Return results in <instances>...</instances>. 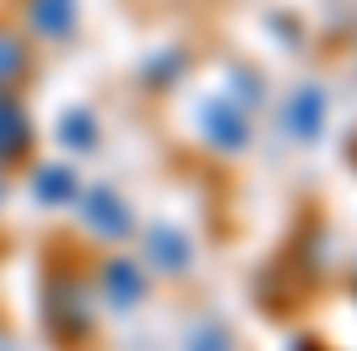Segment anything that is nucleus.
I'll return each mask as SVG.
<instances>
[{"label": "nucleus", "mask_w": 357, "mask_h": 351, "mask_svg": "<svg viewBox=\"0 0 357 351\" xmlns=\"http://www.w3.org/2000/svg\"><path fill=\"white\" fill-rule=\"evenodd\" d=\"M33 22H38V33L60 38V33H70V22H76V0H38V6H33Z\"/></svg>", "instance_id": "f257e3e1"}, {"label": "nucleus", "mask_w": 357, "mask_h": 351, "mask_svg": "<svg viewBox=\"0 0 357 351\" xmlns=\"http://www.w3.org/2000/svg\"><path fill=\"white\" fill-rule=\"evenodd\" d=\"M22 70H27V54H22V44L0 38V87H6V81H17Z\"/></svg>", "instance_id": "f03ea898"}, {"label": "nucleus", "mask_w": 357, "mask_h": 351, "mask_svg": "<svg viewBox=\"0 0 357 351\" xmlns=\"http://www.w3.org/2000/svg\"><path fill=\"white\" fill-rule=\"evenodd\" d=\"M109 286L119 303H130L135 292H141V276H130V265H109Z\"/></svg>", "instance_id": "7ed1b4c3"}, {"label": "nucleus", "mask_w": 357, "mask_h": 351, "mask_svg": "<svg viewBox=\"0 0 357 351\" xmlns=\"http://www.w3.org/2000/svg\"><path fill=\"white\" fill-rule=\"evenodd\" d=\"M292 114H298V125L309 119V135H314V125H319V92H314V98L303 92V98H298V109H292Z\"/></svg>", "instance_id": "20e7f679"}, {"label": "nucleus", "mask_w": 357, "mask_h": 351, "mask_svg": "<svg viewBox=\"0 0 357 351\" xmlns=\"http://www.w3.org/2000/svg\"><path fill=\"white\" fill-rule=\"evenodd\" d=\"M38 189H44V195H54V200H60V195H66V173H60V168H54V178H44V184H38Z\"/></svg>", "instance_id": "39448f33"}, {"label": "nucleus", "mask_w": 357, "mask_h": 351, "mask_svg": "<svg viewBox=\"0 0 357 351\" xmlns=\"http://www.w3.org/2000/svg\"><path fill=\"white\" fill-rule=\"evenodd\" d=\"M211 346H217V351H227V341H217V335H211ZM201 351H206V335H201Z\"/></svg>", "instance_id": "423d86ee"}, {"label": "nucleus", "mask_w": 357, "mask_h": 351, "mask_svg": "<svg viewBox=\"0 0 357 351\" xmlns=\"http://www.w3.org/2000/svg\"><path fill=\"white\" fill-rule=\"evenodd\" d=\"M0 351H11V341H6V329H0Z\"/></svg>", "instance_id": "0eeeda50"}]
</instances>
